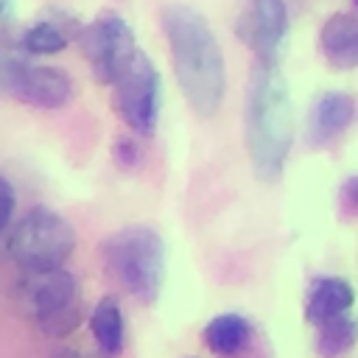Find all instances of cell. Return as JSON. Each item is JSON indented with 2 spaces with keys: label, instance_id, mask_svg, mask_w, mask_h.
<instances>
[{
  "label": "cell",
  "instance_id": "10",
  "mask_svg": "<svg viewBox=\"0 0 358 358\" xmlns=\"http://www.w3.org/2000/svg\"><path fill=\"white\" fill-rule=\"evenodd\" d=\"M355 98L341 90H327L322 92L310 109H308V143L313 148L330 145L336 137H341L350 123L355 120Z\"/></svg>",
  "mask_w": 358,
  "mask_h": 358
},
{
  "label": "cell",
  "instance_id": "19",
  "mask_svg": "<svg viewBox=\"0 0 358 358\" xmlns=\"http://www.w3.org/2000/svg\"><path fill=\"white\" fill-rule=\"evenodd\" d=\"M338 196H341V204H344V210H350V213H358V176H350V179L341 185Z\"/></svg>",
  "mask_w": 358,
  "mask_h": 358
},
{
  "label": "cell",
  "instance_id": "1",
  "mask_svg": "<svg viewBox=\"0 0 358 358\" xmlns=\"http://www.w3.org/2000/svg\"><path fill=\"white\" fill-rule=\"evenodd\" d=\"M162 31L185 101L196 115L213 117L227 92V64L207 17L173 3L162 8Z\"/></svg>",
  "mask_w": 358,
  "mask_h": 358
},
{
  "label": "cell",
  "instance_id": "21",
  "mask_svg": "<svg viewBox=\"0 0 358 358\" xmlns=\"http://www.w3.org/2000/svg\"><path fill=\"white\" fill-rule=\"evenodd\" d=\"M0 11H3V20H11V14H14L11 0H0Z\"/></svg>",
  "mask_w": 358,
  "mask_h": 358
},
{
  "label": "cell",
  "instance_id": "16",
  "mask_svg": "<svg viewBox=\"0 0 358 358\" xmlns=\"http://www.w3.org/2000/svg\"><path fill=\"white\" fill-rule=\"evenodd\" d=\"M355 344H358V322L352 319V313H344V316H336V319L319 324L316 352L322 358H341Z\"/></svg>",
  "mask_w": 358,
  "mask_h": 358
},
{
  "label": "cell",
  "instance_id": "13",
  "mask_svg": "<svg viewBox=\"0 0 358 358\" xmlns=\"http://www.w3.org/2000/svg\"><path fill=\"white\" fill-rule=\"evenodd\" d=\"M352 302H355V291L344 277H316L308 291L305 313H308V322L319 327L336 316L350 313Z\"/></svg>",
  "mask_w": 358,
  "mask_h": 358
},
{
  "label": "cell",
  "instance_id": "9",
  "mask_svg": "<svg viewBox=\"0 0 358 358\" xmlns=\"http://www.w3.org/2000/svg\"><path fill=\"white\" fill-rule=\"evenodd\" d=\"M235 34L260 64H277L288 34L285 0H249L235 22Z\"/></svg>",
  "mask_w": 358,
  "mask_h": 358
},
{
  "label": "cell",
  "instance_id": "7",
  "mask_svg": "<svg viewBox=\"0 0 358 358\" xmlns=\"http://www.w3.org/2000/svg\"><path fill=\"white\" fill-rule=\"evenodd\" d=\"M115 92V109L120 120L140 137H148L157 129L159 117V101H162V81L154 67V62L137 50L129 64L120 70V76L112 84Z\"/></svg>",
  "mask_w": 358,
  "mask_h": 358
},
{
  "label": "cell",
  "instance_id": "12",
  "mask_svg": "<svg viewBox=\"0 0 358 358\" xmlns=\"http://www.w3.org/2000/svg\"><path fill=\"white\" fill-rule=\"evenodd\" d=\"M81 25H76L73 17L64 14H48L39 17L36 22H31L22 34H20V50L28 56H50V53H62L70 39H78Z\"/></svg>",
  "mask_w": 358,
  "mask_h": 358
},
{
  "label": "cell",
  "instance_id": "8",
  "mask_svg": "<svg viewBox=\"0 0 358 358\" xmlns=\"http://www.w3.org/2000/svg\"><path fill=\"white\" fill-rule=\"evenodd\" d=\"M78 45H81L84 59L90 62L92 76L101 84H115L120 70L140 50L129 22L115 11H103L90 25H81Z\"/></svg>",
  "mask_w": 358,
  "mask_h": 358
},
{
  "label": "cell",
  "instance_id": "2",
  "mask_svg": "<svg viewBox=\"0 0 358 358\" xmlns=\"http://www.w3.org/2000/svg\"><path fill=\"white\" fill-rule=\"evenodd\" d=\"M243 140L255 173L263 182L282 176L294 143V103L277 64H255L243 103Z\"/></svg>",
  "mask_w": 358,
  "mask_h": 358
},
{
  "label": "cell",
  "instance_id": "4",
  "mask_svg": "<svg viewBox=\"0 0 358 358\" xmlns=\"http://www.w3.org/2000/svg\"><path fill=\"white\" fill-rule=\"evenodd\" d=\"M76 249V229L50 207H34L3 232L6 257L22 271L62 268Z\"/></svg>",
  "mask_w": 358,
  "mask_h": 358
},
{
  "label": "cell",
  "instance_id": "6",
  "mask_svg": "<svg viewBox=\"0 0 358 358\" xmlns=\"http://www.w3.org/2000/svg\"><path fill=\"white\" fill-rule=\"evenodd\" d=\"M0 84L8 98L36 109H62L76 95V84L64 70L36 64L28 59V53L11 48H6L0 56Z\"/></svg>",
  "mask_w": 358,
  "mask_h": 358
},
{
  "label": "cell",
  "instance_id": "11",
  "mask_svg": "<svg viewBox=\"0 0 358 358\" xmlns=\"http://www.w3.org/2000/svg\"><path fill=\"white\" fill-rule=\"evenodd\" d=\"M319 48L333 70L358 67V17L336 11L324 20L319 31Z\"/></svg>",
  "mask_w": 358,
  "mask_h": 358
},
{
  "label": "cell",
  "instance_id": "3",
  "mask_svg": "<svg viewBox=\"0 0 358 358\" xmlns=\"http://www.w3.org/2000/svg\"><path fill=\"white\" fill-rule=\"evenodd\" d=\"M103 266L115 282L134 299L151 305L159 299L165 282V241L145 224H131L109 235L101 246Z\"/></svg>",
  "mask_w": 358,
  "mask_h": 358
},
{
  "label": "cell",
  "instance_id": "20",
  "mask_svg": "<svg viewBox=\"0 0 358 358\" xmlns=\"http://www.w3.org/2000/svg\"><path fill=\"white\" fill-rule=\"evenodd\" d=\"M56 358H98V355H90V352H81V350H64V352H59Z\"/></svg>",
  "mask_w": 358,
  "mask_h": 358
},
{
  "label": "cell",
  "instance_id": "18",
  "mask_svg": "<svg viewBox=\"0 0 358 358\" xmlns=\"http://www.w3.org/2000/svg\"><path fill=\"white\" fill-rule=\"evenodd\" d=\"M0 193H3V218H0V229L6 232V229L14 224V201H17L14 187H11V182H8L6 176L0 179Z\"/></svg>",
  "mask_w": 358,
  "mask_h": 358
},
{
  "label": "cell",
  "instance_id": "5",
  "mask_svg": "<svg viewBox=\"0 0 358 358\" xmlns=\"http://www.w3.org/2000/svg\"><path fill=\"white\" fill-rule=\"evenodd\" d=\"M17 302L28 319L50 338L70 336L81 322V294L78 280L67 268L22 271L14 285Z\"/></svg>",
  "mask_w": 358,
  "mask_h": 358
},
{
  "label": "cell",
  "instance_id": "17",
  "mask_svg": "<svg viewBox=\"0 0 358 358\" xmlns=\"http://www.w3.org/2000/svg\"><path fill=\"white\" fill-rule=\"evenodd\" d=\"M112 157L126 171H134V168L143 165V148H140V143L134 137H117L115 145H112Z\"/></svg>",
  "mask_w": 358,
  "mask_h": 358
},
{
  "label": "cell",
  "instance_id": "14",
  "mask_svg": "<svg viewBox=\"0 0 358 358\" xmlns=\"http://www.w3.org/2000/svg\"><path fill=\"white\" fill-rule=\"evenodd\" d=\"M90 330L103 358L120 355L123 338H126V322H123V310L115 296H103L95 302L90 313Z\"/></svg>",
  "mask_w": 358,
  "mask_h": 358
},
{
  "label": "cell",
  "instance_id": "15",
  "mask_svg": "<svg viewBox=\"0 0 358 358\" xmlns=\"http://www.w3.org/2000/svg\"><path fill=\"white\" fill-rule=\"evenodd\" d=\"M252 338V324L246 316L241 313H218L207 322L204 327V341L207 347L221 355V358H232L238 355Z\"/></svg>",
  "mask_w": 358,
  "mask_h": 358
},
{
  "label": "cell",
  "instance_id": "22",
  "mask_svg": "<svg viewBox=\"0 0 358 358\" xmlns=\"http://www.w3.org/2000/svg\"><path fill=\"white\" fill-rule=\"evenodd\" d=\"M352 3H355V6H358V0H352Z\"/></svg>",
  "mask_w": 358,
  "mask_h": 358
}]
</instances>
